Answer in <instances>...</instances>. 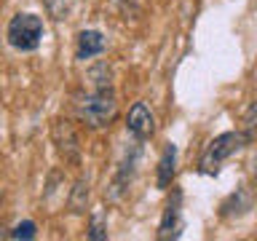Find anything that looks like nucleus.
Listing matches in <instances>:
<instances>
[{"label": "nucleus", "instance_id": "obj_5", "mask_svg": "<svg viewBox=\"0 0 257 241\" xmlns=\"http://www.w3.org/2000/svg\"><path fill=\"white\" fill-rule=\"evenodd\" d=\"M126 129H128V134H132L137 142H145V140L153 137V132H156V118H153V112H150V107L145 102H134L132 104L128 118H126Z\"/></svg>", "mask_w": 257, "mask_h": 241}, {"label": "nucleus", "instance_id": "obj_14", "mask_svg": "<svg viewBox=\"0 0 257 241\" xmlns=\"http://www.w3.org/2000/svg\"><path fill=\"white\" fill-rule=\"evenodd\" d=\"M88 238H91V241H102V238H107V228L102 225L99 217H91V225H88Z\"/></svg>", "mask_w": 257, "mask_h": 241}, {"label": "nucleus", "instance_id": "obj_10", "mask_svg": "<svg viewBox=\"0 0 257 241\" xmlns=\"http://www.w3.org/2000/svg\"><path fill=\"white\" fill-rule=\"evenodd\" d=\"M241 124H244V132L249 140L257 134V102H249V107H246V112H244V118H241Z\"/></svg>", "mask_w": 257, "mask_h": 241}, {"label": "nucleus", "instance_id": "obj_1", "mask_svg": "<svg viewBox=\"0 0 257 241\" xmlns=\"http://www.w3.org/2000/svg\"><path fill=\"white\" fill-rule=\"evenodd\" d=\"M75 112H78V118L91 129L110 126V120L115 118V112H118V102H115L112 88H88L83 96H78Z\"/></svg>", "mask_w": 257, "mask_h": 241}, {"label": "nucleus", "instance_id": "obj_3", "mask_svg": "<svg viewBox=\"0 0 257 241\" xmlns=\"http://www.w3.org/2000/svg\"><path fill=\"white\" fill-rule=\"evenodd\" d=\"M43 19L38 14H16L11 22H8L6 38L11 48L16 51H35V48L43 43Z\"/></svg>", "mask_w": 257, "mask_h": 241}, {"label": "nucleus", "instance_id": "obj_7", "mask_svg": "<svg viewBox=\"0 0 257 241\" xmlns=\"http://www.w3.org/2000/svg\"><path fill=\"white\" fill-rule=\"evenodd\" d=\"M174 174H177V148L172 142L161 150V158H158V174H156V185L161 190H166L169 185L174 182Z\"/></svg>", "mask_w": 257, "mask_h": 241}, {"label": "nucleus", "instance_id": "obj_11", "mask_svg": "<svg viewBox=\"0 0 257 241\" xmlns=\"http://www.w3.org/2000/svg\"><path fill=\"white\" fill-rule=\"evenodd\" d=\"M88 201V182L80 180L75 185V190H72V201H70V206H72V212H83V204Z\"/></svg>", "mask_w": 257, "mask_h": 241}, {"label": "nucleus", "instance_id": "obj_16", "mask_svg": "<svg viewBox=\"0 0 257 241\" xmlns=\"http://www.w3.org/2000/svg\"><path fill=\"white\" fill-rule=\"evenodd\" d=\"M254 180H257V156H254Z\"/></svg>", "mask_w": 257, "mask_h": 241}, {"label": "nucleus", "instance_id": "obj_6", "mask_svg": "<svg viewBox=\"0 0 257 241\" xmlns=\"http://www.w3.org/2000/svg\"><path fill=\"white\" fill-rule=\"evenodd\" d=\"M252 204H254L252 190L241 185V188H236V193H230V196L222 201L220 214H222V217H241V214H246L249 209H252Z\"/></svg>", "mask_w": 257, "mask_h": 241}, {"label": "nucleus", "instance_id": "obj_2", "mask_svg": "<svg viewBox=\"0 0 257 241\" xmlns=\"http://www.w3.org/2000/svg\"><path fill=\"white\" fill-rule=\"evenodd\" d=\"M246 142H249V137L244 132H222V134H217L214 140L206 145L204 156H201V174H217L225 161H228L230 156H236Z\"/></svg>", "mask_w": 257, "mask_h": 241}, {"label": "nucleus", "instance_id": "obj_12", "mask_svg": "<svg viewBox=\"0 0 257 241\" xmlns=\"http://www.w3.org/2000/svg\"><path fill=\"white\" fill-rule=\"evenodd\" d=\"M48 14L54 16V19H67L70 14V0H43Z\"/></svg>", "mask_w": 257, "mask_h": 241}, {"label": "nucleus", "instance_id": "obj_4", "mask_svg": "<svg viewBox=\"0 0 257 241\" xmlns=\"http://www.w3.org/2000/svg\"><path fill=\"white\" fill-rule=\"evenodd\" d=\"M182 233V190L174 188L172 198L166 201L164 214H161V225H158V238L169 241V238H180Z\"/></svg>", "mask_w": 257, "mask_h": 241}, {"label": "nucleus", "instance_id": "obj_8", "mask_svg": "<svg viewBox=\"0 0 257 241\" xmlns=\"http://www.w3.org/2000/svg\"><path fill=\"white\" fill-rule=\"evenodd\" d=\"M104 46H107V40L99 30H83L78 35V48H75V56L78 59H91V56L102 54Z\"/></svg>", "mask_w": 257, "mask_h": 241}, {"label": "nucleus", "instance_id": "obj_9", "mask_svg": "<svg viewBox=\"0 0 257 241\" xmlns=\"http://www.w3.org/2000/svg\"><path fill=\"white\" fill-rule=\"evenodd\" d=\"M137 161H140V148H132V153L126 156V161L120 164L118 174H115V182H112V198H120L128 190L132 177H134V169H137Z\"/></svg>", "mask_w": 257, "mask_h": 241}, {"label": "nucleus", "instance_id": "obj_13", "mask_svg": "<svg viewBox=\"0 0 257 241\" xmlns=\"http://www.w3.org/2000/svg\"><path fill=\"white\" fill-rule=\"evenodd\" d=\"M35 222L32 220H24V222H19L16 228L11 230V238H24V241H30V238H35Z\"/></svg>", "mask_w": 257, "mask_h": 241}, {"label": "nucleus", "instance_id": "obj_15", "mask_svg": "<svg viewBox=\"0 0 257 241\" xmlns=\"http://www.w3.org/2000/svg\"><path fill=\"white\" fill-rule=\"evenodd\" d=\"M3 238H11V230H8L6 225H0V241H3Z\"/></svg>", "mask_w": 257, "mask_h": 241}]
</instances>
